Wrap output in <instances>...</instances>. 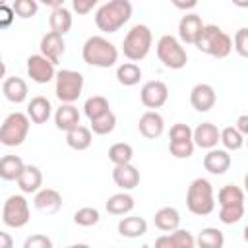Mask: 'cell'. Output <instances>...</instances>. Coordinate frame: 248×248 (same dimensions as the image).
<instances>
[{"mask_svg":"<svg viewBox=\"0 0 248 248\" xmlns=\"http://www.w3.org/2000/svg\"><path fill=\"white\" fill-rule=\"evenodd\" d=\"M4 76H6V64L0 60V79H4Z\"/></svg>","mask_w":248,"mask_h":248,"instance_id":"obj_52","label":"cell"},{"mask_svg":"<svg viewBox=\"0 0 248 248\" xmlns=\"http://www.w3.org/2000/svg\"><path fill=\"white\" fill-rule=\"evenodd\" d=\"M231 2L238 8H248V0H231Z\"/></svg>","mask_w":248,"mask_h":248,"instance_id":"obj_51","label":"cell"},{"mask_svg":"<svg viewBox=\"0 0 248 248\" xmlns=\"http://www.w3.org/2000/svg\"><path fill=\"white\" fill-rule=\"evenodd\" d=\"M153 221H155V227H157L159 231L170 232V231H174V229L180 225V213H178L174 207H161V209L155 213Z\"/></svg>","mask_w":248,"mask_h":248,"instance_id":"obj_30","label":"cell"},{"mask_svg":"<svg viewBox=\"0 0 248 248\" xmlns=\"http://www.w3.org/2000/svg\"><path fill=\"white\" fill-rule=\"evenodd\" d=\"M200 52L209 54L213 58H227L232 50V39L219 27V25H203L196 45H194Z\"/></svg>","mask_w":248,"mask_h":248,"instance_id":"obj_3","label":"cell"},{"mask_svg":"<svg viewBox=\"0 0 248 248\" xmlns=\"http://www.w3.org/2000/svg\"><path fill=\"white\" fill-rule=\"evenodd\" d=\"M91 122V132L93 134H97V136H107V134H110L114 128H116V114L112 112V110H107L105 114H101V116H97V118H93V120H89Z\"/></svg>","mask_w":248,"mask_h":248,"instance_id":"obj_35","label":"cell"},{"mask_svg":"<svg viewBox=\"0 0 248 248\" xmlns=\"http://www.w3.org/2000/svg\"><path fill=\"white\" fill-rule=\"evenodd\" d=\"M234 128H236V130H238L242 136H246V134H248V114H240V116L236 118Z\"/></svg>","mask_w":248,"mask_h":248,"instance_id":"obj_48","label":"cell"},{"mask_svg":"<svg viewBox=\"0 0 248 248\" xmlns=\"http://www.w3.org/2000/svg\"><path fill=\"white\" fill-rule=\"evenodd\" d=\"M169 140H192V128L188 124H174L169 132Z\"/></svg>","mask_w":248,"mask_h":248,"instance_id":"obj_44","label":"cell"},{"mask_svg":"<svg viewBox=\"0 0 248 248\" xmlns=\"http://www.w3.org/2000/svg\"><path fill=\"white\" fill-rule=\"evenodd\" d=\"M31 120L23 112H12L0 124V143L6 147H17L27 140Z\"/></svg>","mask_w":248,"mask_h":248,"instance_id":"obj_6","label":"cell"},{"mask_svg":"<svg viewBox=\"0 0 248 248\" xmlns=\"http://www.w3.org/2000/svg\"><path fill=\"white\" fill-rule=\"evenodd\" d=\"M14 19H16V14H14V10H12L10 6L2 4V6H0V29H6V27H10V25L14 23Z\"/></svg>","mask_w":248,"mask_h":248,"instance_id":"obj_46","label":"cell"},{"mask_svg":"<svg viewBox=\"0 0 248 248\" xmlns=\"http://www.w3.org/2000/svg\"><path fill=\"white\" fill-rule=\"evenodd\" d=\"M244 190L236 184H225L219 192H217V202L219 205H238L244 203Z\"/></svg>","mask_w":248,"mask_h":248,"instance_id":"obj_33","label":"cell"},{"mask_svg":"<svg viewBox=\"0 0 248 248\" xmlns=\"http://www.w3.org/2000/svg\"><path fill=\"white\" fill-rule=\"evenodd\" d=\"M132 2L130 0H108L95 14V25L103 33L120 31L132 17Z\"/></svg>","mask_w":248,"mask_h":248,"instance_id":"obj_1","label":"cell"},{"mask_svg":"<svg viewBox=\"0 0 248 248\" xmlns=\"http://www.w3.org/2000/svg\"><path fill=\"white\" fill-rule=\"evenodd\" d=\"M14 246V238L8 232H0V248H12Z\"/></svg>","mask_w":248,"mask_h":248,"instance_id":"obj_49","label":"cell"},{"mask_svg":"<svg viewBox=\"0 0 248 248\" xmlns=\"http://www.w3.org/2000/svg\"><path fill=\"white\" fill-rule=\"evenodd\" d=\"M33 205H35V209H39L41 213L52 215V213L60 211V207H62V196H60V192L54 190V188H39V190L35 192Z\"/></svg>","mask_w":248,"mask_h":248,"instance_id":"obj_12","label":"cell"},{"mask_svg":"<svg viewBox=\"0 0 248 248\" xmlns=\"http://www.w3.org/2000/svg\"><path fill=\"white\" fill-rule=\"evenodd\" d=\"M91 141H93V134L87 126L78 124L66 132V143H68V147H72L76 151H85L91 145Z\"/></svg>","mask_w":248,"mask_h":248,"instance_id":"obj_27","label":"cell"},{"mask_svg":"<svg viewBox=\"0 0 248 248\" xmlns=\"http://www.w3.org/2000/svg\"><path fill=\"white\" fill-rule=\"evenodd\" d=\"M23 167H25V163H23L21 157H17V155H4V157H0V178L8 180V182L17 180L19 172L23 170Z\"/></svg>","mask_w":248,"mask_h":248,"instance_id":"obj_29","label":"cell"},{"mask_svg":"<svg viewBox=\"0 0 248 248\" xmlns=\"http://www.w3.org/2000/svg\"><path fill=\"white\" fill-rule=\"evenodd\" d=\"M81 58L95 68H112L118 62V48L103 35H93L83 43Z\"/></svg>","mask_w":248,"mask_h":248,"instance_id":"obj_2","label":"cell"},{"mask_svg":"<svg viewBox=\"0 0 248 248\" xmlns=\"http://www.w3.org/2000/svg\"><path fill=\"white\" fill-rule=\"evenodd\" d=\"M155 246L157 248H194L196 246V240L192 236L190 231L186 229H174L163 236H159L155 240Z\"/></svg>","mask_w":248,"mask_h":248,"instance_id":"obj_19","label":"cell"},{"mask_svg":"<svg viewBox=\"0 0 248 248\" xmlns=\"http://www.w3.org/2000/svg\"><path fill=\"white\" fill-rule=\"evenodd\" d=\"M186 207L194 215H209L215 209V192L213 184L207 178H196L190 182L186 192Z\"/></svg>","mask_w":248,"mask_h":248,"instance_id":"obj_4","label":"cell"},{"mask_svg":"<svg viewBox=\"0 0 248 248\" xmlns=\"http://www.w3.org/2000/svg\"><path fill=\"white\" fill-rule=\"evenodd\" d=\"M29 202L21 194H12L2 207V221L6 227L12 229H21L29 223Z\"/></svg>","mask_w":248,"mask_h":248,"instance_id":"obj_9","label":"cell"},{"mask_svg":"<svg viewBox=\"0 0 248 248\" xmlns=\"http://www.w3.org/2000/svg\"><path fill=\"white\" fill-rule=\"evenodd\" d=\"M97 4H99V0H72V10L78 16H87Z\"/></svg>","mask_w":248,"mask_h":248,"instance_id":"obj_45","label":"cell"},{"mask_svg":"<svg viewBox=\"0 0 248 248\" xmlns=\"http://www.w3.org/2000/svg\"><path fill=\"white\" fill-rule=\"evenodd\" d=\"M140 99H141V105L151 110L161 108L169 99V87L161 79H151V81L143 83V87L140 91Z\"/></svg>","mask_w":248,"mask_h":248,"instance_id":"obj_11","label":"cell"},{"mask_svg":"<svg viewBox=\"0 0 248 248\" xmlns=\"http://www.w3.org/2000/svg\"><path fill=\"white\" fill-rule=\"evenodd\" d=\"M83 91V76L76 70H60L54 76V93L60 103H76Z\"/></svg>","mask_w":248,"mask_h":248,"instance_id":"obj_8","label":"cell"},{"mask_svg":"<svg viewBox=\"0 0 248 248\" xmlns=\"http://www.w3.org/2000/svg\"><path fill=\"white\" fill-rule=\"evenodd\" d=\"M105 207H107V211L110 215H126V213H130L134 209V198L126 190H122L118 194H112L107 200Z\"/></svg>","mask_w":248,"mask_h":248,"instance_id":"obj_28","label":"cell"},{"mask_svg":"<svg viewBox=\"0 0 248 248\" xmlns=\"http://www.w3.org/2000/svg\"><path fill=\"white\" fill-rule=\"evenodd\" d=\"M52 114V105L46 97L37 95L27 103V116L35 124H45Z\"/></svg>","mask_w":248,"mask_h":248,"instance_id":"obj_22","label":"cell"},{"mask_svg":"<svg viewBox=\"0 0 248 248\" xmlns=\"http://www.w3.org/2000/svg\"><path fill=\"white\" fill-rule=\"evenodd\" d=\"M203 21L198 14H186L182 16V19L178 21V37L182 43L186 45H196L202 29H203Z\"/></svg>","mask_w":248,"mask_h":248,"instance_id":"obj_14","label":"cell"},{"mask_svg":"<svg viewBox=\"0 0 248 248\" xmlns=\"http://www.w3.org/2000/svg\"><path fill=\"white\" fill-rule=\"evenodd\" d=\"M0 60H2V54H0Z\"/></svg>","mask_w":248,"mask_h":248,"instance_id":"obj_54","label":"cell"},{"mask_svg":"<svg viewBox=\"0 0 248 248\" xmlns=\"http://www.w3.org/2000/svg\"><path fill=\"white\" fill-rule=\"evenodd\" d=\"M99 219H101V213L95 207H79L74 213V223L79 227H93L99 223Z\"/></svg>","mask_w":248,"mask_h":248,"instance_id":"obj_40","label":"cell"},{"mask_svg":"<svg viewBox=\"0 0 248 248\" xmlns=\"http://www.w3.org/2000/svg\"><path fill=\"white\" fill-rule=\"evenodd\" d=\"M72 12L66 8V6H58V8H52L50 12V17H48V25H50V31L58 33V35H66L70 29H72Z\"/></svg>","mask_w":248,"mask_h":248,"instance_id":"obj_26","label":"cell"},{"mask_svg":"<svg viewBox=\"0 0 248 248\" xmlns=\"http://www.w3.org/2000/svg\"><path fill=\"white\" fill-rule=\"evenodd\" d=\"M112 180L120 190H134L140 184V170L132 163L114 165L112 169Z\"/></svg>","mask_w":248,"mask_h":248,"instance_id":"obj_20","label":"cell"},{"mask_svg":"<svg viewBox=\"0 0 248 248\" xmlns=\"http://www.w3.org/2000/svg\"><path fill=\"white\" fill-rule=\"evenodd\" d=\"M138 130L143 138L147 140H157L163 132H165V120L157 110H147L140 116L138 122Z\"/></svg>","mask_w":248,"mask_h":248,"instance_id":"obj_17","label":"cell"},{"mask_svg":"<svg viewBox=\"0 0 248 248\" xmlns=\"http://www.w3.org/2000/svg\"><path fill=\"white\" fill-rule=\"evenodd\" d=\"M132 157H134V147L130 143H124V141H118V143H112L108 147V159L112 165H124V163H132Z\"/></svg>","mask_w":248,"mask_h":248,"instance_id":"obj_36","label":"cell"},{"mask_svg":"<svg viewBox=\"0 0 248 248\" xmlns=\"http://www.w3.org/2000/svg\"><path fill=\"white\" fill-rule=\"evenodd\" d=\"M231 155L227 149H217V147H211L207 149V155L203 157V169L209 172V174H225L229 169H231Z\"/></svg>","mask_w":248,"mask_h":248,"instance_id":"obj_16","label":"cell"},{"mask_svg":"<svg viewBox=\"0 0 248 248\" xmlns=\"http://www.w3.org/2000/svg\"><path fill=\"white\" fill-rule=\"evenodd\" d=\"M147 232V221L138 215L122 217L118 221V234L124 238H140Z\"/></svg>","mask_w":248,"mask_h":248,"instance_id":"obj_24","label":"cell"},{"mask_svg":"<svg viewBox=\"0 0 248 248\" xmlns=\"http://www.w3.org/2000/svg\"><path fill=\"white\" fill-rule=\"evenodd\" d=\"M244 217V203L238 205H219V221L225 225H236Z\"/></svg>","mask_w":248,"mask_h":248,"instance_id":"obj_38","label":"cell"},{"mask_svg":"<svg viewBox=\"0 0 248 248\" xmlns=\"http://www.w3.org/2000/svg\"><path fill=\"white\" fill-rule=\"evenodd\" d=\"M2 93H4V97H6L10 103L19 105V103H23V101L27 99L29 89H27V83H25L21 78L14 76V78L4 79V83H2Z\"/></svg>","mask_w":248,"mask_h":248,"instance_id":"obj_25","label":"cell"},{"mask_svg":"<svg viewBox=\"0 0 248 248\" xmlns=\"http://www.w3.org/2000/svg\"><path fill=\"white\" fill-rule=\"evenodd\" d=\"M215 101H217V95H215V89L209 83H198L190 91V103L198 112L211 110L215 107Z\"/></svg>","mask_w":248,"mask_h":248,"instance_id":"obj_13","label":"cell"},{"mask_svg":"<svg viewBox=\"0 0 248 248\" xmlns=\"http://www.w3.org/2000/svg\"><path fill=\"white\" fill-rule=\"evenodd\" d=\"M2 4H6V0H0V6H2Z\"/></svg>","mask_w":248,"mask_h":248,"instance_id":"obj_53","label":"cell"},{"mask_svg":"<svg viewBox=\"0 0 248 248\" xmlns=\"http://www.w3.org/2000/svg\"><path fill=\"white\" fill-rule=\"evenodd\" d=\"M155 52H157V58L163 62V66L170 68V70H180L188 62V54H186L182 43L172 35H163L157 41Z\"/></svg>","mask_w":248,"mask_h":248,"instance_id":"obj_7","label":"cell"},{"mask_svg":"<svg viewBox=\"0 0 248 248\" xmlns=\"http://www.w3.org/2000/svg\"><path fill=\"white\" fill-rule=\"evenodd\" d=\"M196 145L192 140H169V151L176 159H188L192 157Z\"/></svg>","mask_w":248,"mask_h":248,"instance_id":"obj_39","label":"cell"},{"mask_svg":"<svg viewBox=\"0 0 248 248\" xmlns=\"http://www.w3.org/2000/svg\"><path fill=\"white\" fill-rule=\"evenodd\" d=\"M153 45V33L145 23H136L122 41V52L130 62L143 60Z\"/></svg>","mask_w":248,"mask_h":248,"instance_id":"obj_5","label":"cell"},{"mask_svg":"<svg viewBox=\"0 0 248 248\" xmlns=\"http://www.w3.org/2000/svg\"><path fill=\"white\" fill-rule=\"evenodd\" d=\"M219 141L223 143V147L227 151H238L244 145V136L234 126H227V128L219 130Z\"/></svg>","mask_w":248,"mask_h":248,"instance_id":"obj_34","label":"cell"},{"mask_svg":"<svg viewBox=\"0 0 248 248\" xmlns=\"http://www.w3.org/2000/svg\"><path fill=\"white\" fill-rule=\"evenodd\" d=\"M56 64H52L46 56L39 54H31L27 56V76L35 81V83H48L54 79L56 76Z\"/></svg>","mask_w":248,"mask_h":248,"instance_id":"obj_10","label":"cell"},{"mask_svg":"<svg viewBox=\"0 0 248 248\" xmlns=\"http://www.w3.org/2000/svg\"><path fill=\"white\" fill-rule=\"evenodd\" d=\"M23 248H52V240L45 234H31L29 238H25Z\"/></svg>","mask_w":248,"mask_h":248,"instance_id":"obj_43","label":"cell"},{"mask_svg":"<svg viewBox=\"0 0 248 248\" xmlns=\"http://www.w3.org/2000/svg\"><path fill=\"white\" fill-rule=\"evenodd\" d=\"M192 141L196 147L211 149L219 143V128L213 122H202L192 130Z\"/></svg>","mask_w":248,"mask_h":248,"instance_id":"obj_18","label":"cell"},{"mask_svg":"<svg viewBox=\"0 0 248 248\" xmlns=\"http://www.w3.org/2000/svg\"><path fill=\"white\" fill-rule=\"evenodd\" d=\"M41 54L46 56L52 64H58L60 58L64 56V50H66V43H64V37L54 33V31H48L46 35H43L41 39Z\"/></svg>","mask_w":248,"mask_h":248,"instance_id":"obj_15","label":"cell"},{"mask_svg":"<svg viewBox=\"0 0 248 248\" xmlns=\"http://www.w3.org/2000/svg\"><path fill=\"white\" fill-rule=\"evenodd\" d=\"M232 48H234L242 58L248 56V29H246V27H240V29L234 33V37H232Z\"/></svg>","mask_w":248,"mask_h":248,"instance_id":"obj_42","label":"cell"},{"mask_svg":"<svg viewBox=\"0 0 248 248\" xmlns=\"http://www.w3.org/2000/svg\"><path fill=\"white\" fill-rule=\"evenodd\" d=\"M12 10H14V14H16L17 17L29 19V17L37 16V12H39V2H37V0H14Z\"/></svg>","mask_w":248,"mask_h":248,"instance_id":"obj_41","label":"cell"},{"mask_svg":"<svg viewBox=\"0 0 248 248\" xmlns=\"http://www.w3.org/2000/svg\"><path fill=\"white\" fill-rule=\"evenodd\" d=\"M54 124L58 130L62 132H68L72 130L74 126L79 124V112H78V107H74V103H62L56 112H54Z\"/></svg>","mask_w":248,"mask_h":248,"instance_id":"obj_23","label":"cell"},{"mask_svg":"<svg viewBox=\"0 0 248 248\" xmlns=\"http://www.w3.org/2000/svg\"><path fill=\"white\" fill-rule=\"evenodd\" d=\"M170 4H172L176 10L188 12V10H194V8L198 6V0H170Z\"/></svg>","mask_w":248,"mask_h":248,"instance_id":"obj_47","label":"cell"},{"mask_svg":"<svg viewBox=\"0 0 248 248\" xmlns=\"http://www.w3.org/2000/svg\"><path fill=\"white\" fill-rule=\"evenodd\" d=\"M194 240H196V246H200V248H223V244H225L223 231H219L217 227L202 229Z\"/></svg>","mask_w":248,"mask_h":248,"instance_id":"obj_32","label":"cell"},{"mask_svg":"<svg viewBox=\"0 0 248 248\" xmlns=\"http://www.w3.org/2000/svg\"><path fill=\"white\" fill-rule=\"evenodd\" d=\"M107 110H110V105H108L107 97H103V95H93V97H89V99L85 101V105H83V112H85V116H87L89 120H93V118L105 114Z\"/></svg>","mask_w":248,"mask_h":248,"instance_id":"obj_37","label":"cell"},{"mask_svg":"<svg viewBox=\"0 0 248 248\" xmlns=\"http://www.w3.org/2000/svg\"><path fill=\"white\" fill-rule=\"evenodd\" d=\"M37 2L43 6H48V8H58V6H64L66 0H37Z\"/></svg>","mask_w":248,"mask_h":248,"instance_id":"obj_50","label":"cell"},{"mask_svg":"<svg viewBox=\"0 0 248 248\" xmlns=\"http://www.w3.org/2000/svg\"><path fill=\"white\" fill-rule=\"evenodd\" d=\"M16 182L23 194H35L43 186V172L35 165H25Z\"/></svg>","mask_w":248,"mask_h":248,"instance_id":"obj_21","label":"cell"},{"mask_svg":"<svg viewBox=\"0 0 248 248\" xmlns=\"http://www.w3.org/2000/svg\"><path fill=\"white\" fill-rule=\"evenodd\" d=\"M116 79L124 87H134L141 79V68L136 62H124L116 68Z\"/></svg>","mask_w":248,"mask_h":248,"instance_id":"obj_31","label":"cell"}]
</instances>
